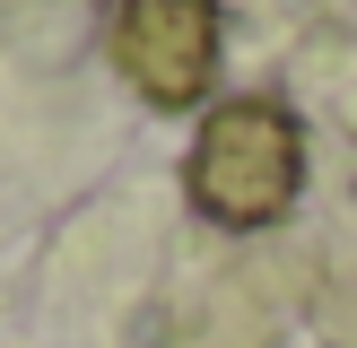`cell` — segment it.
<instances>
[{"mask_svg":"<svg viewBox=\"0 0 357 348\" xmlns=\"http://www.w3.org/2000/svg\"><path fill=\"white\" fill-rule=\"evenodd\" d=\"M192 209L209 226H279L305 191V122L288 113L279 96H227L201 113V139H192Z\"/></svg>","mask_w":357,"mask_h":348,"instance_id":"obj_1","label":"cell"},{"mask_svg":"<svg viewBox=\"0 0 357 348\" xmlns=\"http://www.w3.org/2000/svg\"><path fill=\"white\" fill-rule=\"evenodd\" d=\"M218 61H227L218 0H122L114 9V70L157 113H192L218 87Z\"/></svg>","mask_w":357,"mask_h":348,"instance_id":"obj_2","label":"cell"}]
</instances>
